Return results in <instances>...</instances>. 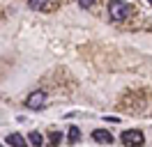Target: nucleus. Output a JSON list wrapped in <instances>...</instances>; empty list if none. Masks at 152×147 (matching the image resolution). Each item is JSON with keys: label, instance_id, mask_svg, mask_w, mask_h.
Returning a JSON list of instances; mask_svg holds the SVG:
<instances>
[{"label": "nucleus", "instance_id": "8", "mask_svg": "<svg viewBox=\"0 0 152 147\" xmlns=\"http://www.w3.org/2000/svg\"><path fill=\"white\" fill-rule=\"evenodd\" d=\"M60 140H62V133H60V131H51V136H48V145L58 147V145H60Z\"/></svg>", "mask_w": 152, "mask_h": 147}, {"label": "nucleus", "instance_id": "4", "mask_svg": "<svg viewBox=\"0 0 152 147\" xmlns=\"http://www.w3.org/2000/svg\"><path fill=\"white\" fill-rule=\"evenodd\" d=\"M92 140H95V143H102V145H108V143H113V133L106 131V129H95V131H92Z\"/></svg>", "mask_w": 152, "mask_h": 147}, {"label": "nucleus", "instance_id": "7", "mask_svg": "<svg viewBox=\"0 0 152 147\" xmlns=\"http://www.w3.org/2000/svg\"><path fill=\"white\" fill-rule=\"evenodd\" d=\"M28 140H30L35 147H42V145H44V138H42V133H39V131H30Z\"/></svg>", "mask_w": 152, "mask_h": 147}, {"label": "nucleus", "instance_id": "11", "mask_svg": "<svg viewBox=\"0 0 152 147\" xmlns=\"http://www.w3.org/2000/svg\"><path fill=\"white\" fill-rule=\"evenodd\" d=\"M0 147H2V145H0Z\"/></svg>", "mask_w": 152, "mask_h": 147}, {"label": "nucleus", "instance_id": "9", "mask_svg": "<svg viewBox=\"0 0 152 147\" xmlns=\"http://www.w3.org/2000/svg\"><path fill=\"white\" fill-rule=\"evenodd\" d=\"M78 140H81V129L72 127V129H69V143L74 145V143H78Z\"/></svg>", "mask_w": 152, "mask_h": 147}, {"label": "nucleus", "instance_id": "5", "mask_svg": "<svg viewBox=\"0 0 152 147\" xmlns=\"http://www.w3.org/2000/svg\"><path fill=\"white\" fill-rule=\"evenodd\" d=\"M30 9H39V12H53L58 7L56 2H46V0H28Z\"/></svg>", "mask_w": 152, "mask_h": 147}, {"label": "nucleus", "instance_id": "10", "mask_svg": "<svg viewBox=\"0 0 152 147\" xmlns=\"http://www.w3.org/2000/svg\"><path fill=\"white\" fill-rule=\"evenodd\" d=\"M81 7H92V0H81Z\"/></svg>", "mask_w": 152, "mask_h": 147}, {"label": "nucleus", "instance_id": "6", "mask_svg": "<svg viewBox=\"0 0 152 147\" xmlns=\"http://www.w3.org/2000/svg\"><path fill=\"white\" fill-rule=\"evenodd\" d=\"M7 145H12V147H28V140L21 136V133H10V136H7Z\"/></svg>", "mask_w": 152, "mask_h": 147}, {"label": "nucleus", "instance_id": "1", "mask_svg": "<svg viewBox=\"0 0 152 147\" xmlns=\"http://www.w3.org/2000/svg\"><path fill=\"white\" fill-rule=\"evenodd\" d=\"M108 12H111V18L120 23V21H127V18L132 16L134 7H132V2H122V0H118V2H111Z\"/></svg>", "mask_w": 152, "mask_h": 147}, {"label": "nucleus", "instance_id": "3", "mask_svg": "<svg viewBox=\"0 0 152 147\" xmlns=\"http://www.w3.org/2000/svg\"><path fill=\"white\" fill-rule=\"evenodd\" d=\"M26 106H28V108H32V110L44 108V106H46V92H42V90L30 92L28 99H26Z\"/></svg>", "mask_w": 152, "mask_h": 147}, {"label": "nucleus", "instance_id": "2", "mask_svg": "<svg viewBox=\"0 0 152 147\" xmlns=\"http://www.w3.org/2000/svg\"><path fill=\"white\" fill-rule=\"evenodd\" d=\"M120 140H122V145H127V147H143L145 136H143V131H138V129H129V131H122Z\"/></svg>", "mask_w": 152, "mask_h": 147}]
</instances>
